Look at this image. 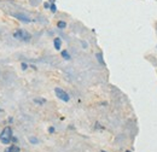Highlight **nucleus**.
Wrapping results in <instances>:
<instances>
[{
    "label": "nucleus",
    "mask_w": 157,
    "mask_h": 152,
    "mask_svg": "<svg viewBox=\"0 0 157 152\" xmlns=\"http://www.w3.org/2000/svg\"><path fill=\"white\" fill-rule=\"evenodd\" d=\"M57 27H58L59 29H64V28L67 27V23H65L64 21H59L58 23H57Z\"/></svg>",
    "instance_id": "obj_8"
},
{
    "label": "nucleus",
    "mask_w": 157,
    "mask_h": 152,
    "mask_svg": "<svg viewBox=\"0 0 157 152\" xmlns=\"http://www.w3.org/2000/svg\"><path fill=\"white\" fill-rule=\"evenodd\" d=\"M100 152H105V151H100Z\"/></svg>",
    "instance_id": "obj_16"
},
{
    "label": "nucleus",
    "mask_w": 157,
    "mask_h": 152,
    "mask_svg": "<svg viewBox=\"0 0 157 152\" xmlns=\"http://www.w3.org/2000/svg\"><path fill=\"white\" fill-rule=\"evenodd\" d=\"M62 57L64 58V59H67V60H69V59H70V55H69V52H68V51H65V50H64V51H62Z\"/></svg>",
    "instance_id": "obj_7"
},
{
    "label": "nucleus",
    "mask_w": 157,
    "mask_h": 152,
    "mask_svg": "<svg viewBox=\"0 0 157 152\" xmlns=\"http://www.w3.org/2000/svg\"><path fill=\"white\" fill-rule=\"evenodd\" d=\"M0 141L4 144V145H9L11 141H12V129L11 127H5L1 133H0Z\"/></svg>",
    "instance_id": "obj_1"
},
{
    "label": "nucleus",
    "mask_w": 157,
    "mask_h": 152,
    "mask_svg": "<svg viewBox=\"0 0 157 152\" xmlns=\"http://www.w3.org/2000/svg\"><path fill=\"white\" fill-rule=\"evenodd\" d=\"M5 152H21V150L17 145H11L10 147H7L5 150Z\"/></svg>",
    "instance_id": "obj_5"
},
{
    "label": "nucleus",
    "mask_w": 157,
    "mask_h": 152,
    "mask_svg": "<svg viewBox=\"0 0 157 152\" xmlns=\"http://www.w3.org/2000/svg\"><path fill=\"white\" fill-rule=\"evenodd\" d=\"M96 57H97V59H98L99 63L104 65V60H103V55H101V53H97V55H96Z\"/></svg>",
    "instance_id": "obj_9"
},
{
    "label": "nucleus",
    "mask_w": 157,
    "mask_h": 152,
    "mask_svg": "<svg viewBox=\"0 0 157 152\" xmlns=\"http://www.w3.org/2000/svg\"><path fill=\"white\" fill-rule=\"evenodd\" d=\"M53 45H55V48L56 50H60V47H62V41H60V39L59 38H56L53 40Z\"/></svg>",
    "instance_id": "obj_6"
},
{
    "label": "nucleus",
    "mask_w": 157,
    "mask_h": 152,
    "mask_svg": "<svg viewBox=\"0 0 157 152\" xmlns=\"http://www.w3.org/2000/svg\"><path fill=\"white\" fill-rule=\"evenodd\" d=\"M48 132H50V133H53V132H55V128H53V127L48 128Z\"/></svg>",
    "instance_id": "obj_14"
},
{
    "label": "nucleus",
    "mask_w": 157,
    "mask_h": 152,
    "mask_svg": "<svg viewBox=\"0 0 157 152\" xmlns=\"http://www.w3.org/2000/svg\"><path fill=\"white\" fill-rule=\"evenodd\" d=\"M126 152H131V151H126Z\"/></svg>",
    "instance_id": "obj_15"
},
{
    "label": "nucleus",
    "mask_w": 157,
    "mask_h": 152,
    "mask_svg": "<svg viewBox=\"0 0 157 152\" xmlns=\"http://www.w3.org/2000/svg\"><path fill=\"white\" fill-rule=\"evenodd\" d=\"M27 68H28V65H27L25 63H22V69H23V70H25Z\"/></svg>",
    "instance_id": "obj_13"
},
{
    "label": "nucleus",
    "mask_w": 157,
    "mask_h": 152,
    "mask_svg": "<svg viewBox=\"0 0 157 152\" xmlns=\"http://www.w3.org/2000/svg\"><path fill=\"white\" fill-rule=\"evenodd\" d=\"M12 16H13L15 18L20 19L21 22H23V23H30V22H32V19L29 18L28 16L23 15V13H12Z\"/></svg>",
    "instance_id": "obj_4"
},
{
    "label": "nucleus",
    "mask_w": 157,
    "mask_h": 152,
    "mask_svg": "<svg viewBox=\"0 0 157 152\" xmlns=\"http://www.w3.org/2000/svg\"><path fill=\"white\" fill-rule=\"evenodd\" d=\"M29 141H30L32 144H38V142H39V140H38L36 138H30V139H29Z\"/></svg>",
    "instance_id": "obj_12"
},
{
    "label": "nucleus",
    "mask_w": 157,
    "mask_h": 152,
    "mask_svg": "<svg viewBox=\"0 0 157 152\" xmlns=\"http://www.w3.org/2000/svg\"><path fill=\"white\" fill-rule=\"evenodd\" d=\"M55 93H56V95L58 97L60 100H63V101H69V100H70L69 94H68L64 89H62V88H59V87H56V88H55Z\"/></svg>",
    "instance_id": "obj_3"
},
{
    "label": "nucleus",
    "mask_w": 157,
    "mask_h": 152,
    "mask_svg": "<svg viewBox=\"0 0 157 152\" xmlns=\"http://www.w3.org/2000/svg\"><path fill=\"white\" fill-rule=\"evenodd\" d=\"M0 111H1V109H0Z\"/></svg>",
    "instance_id": "obj_17"
},
{
    "label": "nucleus",
    "mask_w": 157,
    "mask_h": 152,
    "mask_svg": "<svg viewBox=\"0 0 157 152\" xmlns=\"http://www.w3.org/2000/svg\"><path fill=\"white\" fill-rule=\"evenodd\" d=\"M34 101H35L36 104H40V105H42V104H44L46 100H45V99H34Z\"/></svg>",
    "instance_id": "obj_11"
},
{
    "label": "nucleus",
    "mask_w": 157,
    "mask_h": 152,
    "mask_svg": "<svg viewBox=\"0 0 157 152\" xmlns=\"http://www.w3.org/2000/svg\"><path fill=\"white\" fill-rule=\"evenodd\" d=\"M13 38L17 39V40H21V41H25V42H29L30 39H32V35L24 30V29H17L15 33H13Z\"/></svg>",
    "instance_id": "obj_2"
},
{
    "label": "nucleus",
    "mask_w": 157,
    "mask_h": 152,
    "mask_svg": "<svg viewBox=\"0 0 157 152\" xmlns=\"http://www.w3.org/2000/svg\"><path fill=\"white\" fill-rule=\"evenodd\" d=\"M50 10H51V11H52L53 13H55V12L57 11V7H56V5H55L53 2H51V6H50Z\"/></svg>",
    "instance_id": "obj_10"
}]
</instances>
